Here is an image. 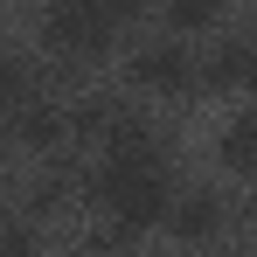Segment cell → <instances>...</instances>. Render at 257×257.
<instances>
[{"instance_id": "6da1fadb", "label": "cell", "mask_w": 257, "mask_h": 257, "mask_svg": "<svg viewBox=\"0 0 257 257\" xmlns=\"http://www.w3.org/2000/svg\"><path fill=\"white\" fill-rule=\"evenodd\" d=\"M90 202H97V215H104L118 236H139V229L167 222L174 174H167V160H160V139H153L146 118H125V111H118V125L104 132L97 167H90Z\"/></svg>"}, {"instance_id": "7a4b0ae2", "label": "cell", "mask_w": 257, "mask_h": 257, "mask_svg": "<svg viewBox=\"0 0 257 257\" xmlns=\"http://www.w3.org/2000/svg\"><path fill=\"white\" fill-rule=\"evenodd\" d=\"M139 0H49L42 7V42L70 63H90L118 42V28H132Z\"/></svg>"}, {"instance_id": "3957f363", "label": "cell", "mask_w": 257, "mask_h": 257, "mask_svg": "<svg viewBox=\"0 0 257 257\" xmlns=\"http://www.w3.org/2000/svg\"><path fill=\"white\" fill-rule=\"evenodd\" d=\"M125 77H132V90H146V97H188V90L202 84L188 42H146V49L125 63Z\"/></svg>"}, {"instance_id": "277c9868", "label": "cell", "mask_w": 257, "mask_h": 257, "mask_svg": "<svg viewBox=\"0 0 257 257\" xmlns=\"http://www.w3.org/2000/svg\"><path fill=\"white\" fill-rule=\"evenodd\" d=\"M222 222H229V202H222L215 188H195V195H181V202L167 209V236L188 243V250H202V243L222 236Z\"/></svg>"}, {"instance_id": "5b68a950", "label": "cell", "mask_w": 257, "mask_h": 257, "mask_svg": "<svg viewBox=\"0 0 257 257\" xmlns=\"http://www.w3.org/2000/svg\"><path fill=\"white\" fill-rule=\"evenodd\" d=\"M202 84L209 90H257V28L215 42V56L202 63Z\"/></svg>"}, {"instance_id": "8992f818", "label": "cell", "mask_w": 257, "mask_h": 257, "mask_svg": "<svg viewBox=\"0 0 257 257\" xmlns=\"http://www.w3.org/2000/svg\"><path fill=\"white\" fill-rule=\"evenodd\" d=\"M7 132H14L28 153H49V146H63V139H70V118H63L56 104H42V97H28V104L7 118Z\"/></svg>"}, {"instance_id": "52a82bcc", "label": "cell", "mask_w": 257, "mask_h": 257, "mask_svg": "<svg viewBox=\"0 0 257 257\" xmlns=\"http://www.w3.org/2000/svg\"><path fill=\"white\" fill-rule=\"evenodd\" d=\"M215 160H222V174H243V181H257V104H243V111L222 125V139H215Z\"/></svg>"}, {"instance_id": "ba28073f", "label": "cell", "mask_w": 257, "mask_h": 257, "mask_svg": "<svg viewBox=\"0 0 257 257\" xmlns=\"http://www.w3.org/2000/svg\"><path fill=\"white\" fill-rule=\"evenodd\" d=\"M28 97H35V63L14 56V49H0V118H14Z\"/></svg>"}, {"instance_id": "9c48e42d", "label": "cell", "mask_w": 257, "mask_h": 257, "mask_svg": "<svg viewBox=\"0 0 257 257\" xmlns=\"http://www.w3.org/2000/svg\"><path fill=\"white\" fill-rule=\"evenodd\" d=\"M222 7L229 0H167V28L174 35H209L215 21H222Z\"/></svg>"}, {"instance_id": "30bf717a", "label": "cell", "mask_w": 257, "mask_h": 257, "mask_svg": "<svg viewBox=\"0 0 257 257\" xmlns=\"http://www.w3.org/2000/svg\"><path fill=\"white\" fill-rule=\"evenodd\" d=\"M0 257H42V236H35L28 222H14V229L0 236Z\"/></svg>"}, {"instance_id": "8fae6325", "label": "cell", "mask_w": 257, "mask_h": 257, "mask_svg": "<svg viewBox=\"0 0 257 257\" xmlns=\"http://www.w3.org/2000/svg\"><path fill=\"white\" fill-rule=\"evenodd\" d=\"M63 195H70V181H63V174H42V181H35V209H49V202H63Z\"/></svg>"}, {"instance_id": "7c38bea8", "label": "cell", "mask_w": 257, "mask_h": 257, "mask_svg": "<svg viewBox=\"0 0 257 257\" xmlns=\"http://www.w3.org/2000/svg\"><path fill=\"white\" fill-rule=\"evenodd\" d=\"M7 229H14V209H7V195H0V236H7Z\"/></svg>"}]
</instances>
